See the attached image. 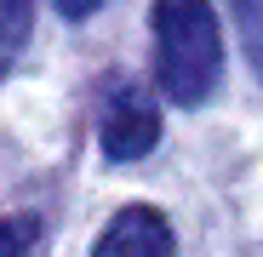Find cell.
Returning a JSON list of instances; mask_svg holds the SVG:
<instances>
[{
  "mask_svg": "<svg viewBox=\"0 0 263 257\" xmlns=\"http://www.w3.org/2000/svg\"><path fill=\"white\" fill-rule=\"evenodd\" d=\"M223 74V34L212 0H155V80L172 103H206Z\"/></svg>",
  "mask_w": 263,
  "mask_h": 257,
  "instance_id": "6da1fadb",
  "label": "cell"
},
{
  "mask_svg": "<svg viewBox=\"0 0 263 257\" xmlns=\"http://www.w3.org/2000/svg\"><path fill=\"white\" fill-rule=\"evenodd\" d=\"M98 137H103V154L109 160H143L160 137V109L155 97L143 92V86H109V97H103V114H98Z\"/></svg>",
  "mask_w": 263,
  "mask_h": 257,
  "instance_id": "7a4b0ae2",
  "label": "cell"
},
{
  "mask_svg": "<svg viewBox=\"0 0 263 257\" xmlns=\"http://www.w3.org/2000/svg\"><path fill=\"white\" fill-rule=\"evenodd\" d=\"M92 257H178V246H172V229L155 206H126L98 234Z\"/></svg>",
  "mask_w": 263,
  "mask_h": 257,
  "instance_id": "3957f363",
  "label": "cell"
},
{
  "mask_svg": "<svg viewBox=\"0 0 263 257\" xmlns=\"http://www.w3.org/2000/svg\"><path fill=\"white\" fill-rule=\"evenodd\" d=\"M29 23H34V6L29 0H0V74H6L29 40Z\"/></svg>",
  "mask_w": 263,
  "mask_h": 257,
  "instance_id": "277c9868",
  "label": "cell"
},
{
  "mask_svg": "<svg viewBox=\"0 0 263 257\" xmlns=\"http://www.w3.org/2000/svg\"><path fill=\"white\" fill-rule=\"evenodd\" d=\"M235 17H240V40H246V57L263 69V0H229Z\"/></svg>",
  "mask_w": 263,
  "mask_h": 257,
  "instance_id": "5b68a950",
  "label": "cell"
},
{
  "mask_svg": "<svg viewBox=\"0 0 263 257\" xmlns=\"http://www.w3.org/2000/svg\"><path fill=\"white\" fill-rule=\"evenodd\" d=\"M34 240V223L29 218H0V257H23Z\"/></svg>",
  "mask_w": 263,
  "mask_h": 257,
  "instance_id": "8992f818",
  "label": "cell"
},
{
  "mask_svg": "<svg viewBox=\"0 0 263 257\" xmlns=\"http://www.w3.org/2000/svg\"><path fill=\"white\" fill-rule=\"evenodd\" d=\"M52 6H58L63 17H92V12L103 6V0H52Z\"/></svg>",
  "mask_w": 263,
  "mask_h": 257,
  "instance_id": "52a82bcc",
  "label": "cell"
}]
</instances>
